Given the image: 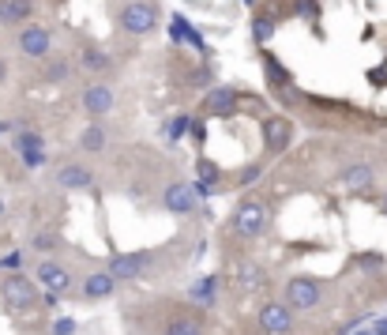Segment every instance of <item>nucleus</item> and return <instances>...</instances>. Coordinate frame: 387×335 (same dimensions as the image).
<instances>
[{
  "mask_svg": "<svg viewBox=\"0 0 387 335\" xmlns=\"http://www.w3.org/2000/svg\"><path fill=\"white\" fill-rule=\"evenodd\" d=\"M279 30V23H274V15H267V12H260L256 19H252V38L260 42V46H267L271 42V34Z\"/></svg>",
  "mask_w": 387,
  "mask_h": 335,
  "instance_id": "obj_22",
  "label": "nucleus"
},
{
  "mask_svg": "<svg viewBox=\"0 0 387 335\" xmlns=\"http://www.w3.org/2000/svg\"><path fill=\"white\" fill-rule=\"evenodd\" d=\"M0 301H4L8 312H27L38 305V286L27 275H8L0 283Z\"/></svg>",
  "mask_w": 387,
  "mask_h": 335,
  "instance_id": "obj_2",
  "label": "nucleus"
},
{
  "mask_svg": "<svg viewBox=\"0 0 387 335\" xmlns=\"http://www.w3.org/2000/svg\"><path fill=\"white\" fill-rule=\"evenodd\" d=\"M80 64L87 72H94V75H106L109 68H113V57H109L102 46H83L80 49Z\"/></svg>",
  "mask_w": 387,
  "mask_h": 335,
  "instance_id": "obj_18",
  "label": "nucleus"
},
{
  "mask_svg": "<svg viewBox=\"0 0 387 335\" xmlns=\"http://www.w3.org/2000/svg\"><path fill=\"white\" fill-rule=\"evenodd\" d=\"M113 290H117V275L109 272H94V275H87L83 279V298H91V301H102V298H113Z\"/></svg>",
  "mask_w": 387,
  "mask_h": 335,
  "instance_id": "obj_16",
  "label": "nucleus"
},
{
  "mask_svg": "<svg viewBox=\"0 0 387 335\" xmlns=\"http://www.w3.org/2000/svg\"><path fill=\"white\" fill-rule=\"evenodd\" d=\"M19 53L30 61H46L49 53H53V34H49V27H42V23H30L19 30Z\"/></svg>",
  "mask_w": 387,
  "mask_h": 335,
  "instance_id": "obj_6",
  "label": "nucleus"
},
{
  "mask_svg": "<svg viewBox=\"0 0 387 335\" xmlns=\"http://www.w3.org/2000/svg\"><path fill=\"white\" fill-rule=\"evenodd\" d=\"M30 245H34V253H53V248H57V234H53V230H42V234L30 237Z\"/></svg>",
  "mask_w": 387,
  "mask_h": 335,
  "instance_id": "obj_27",
  "label": "nucleus"
},
{
  "mask_svg": "<svg viewBox=\"0 0 387 335\" xmlns=\"http://www.w3.org/2000/svg\"><path fill=\"white\" fill-rule=\"evenodd\" d=\"M4 132H8V125H0V136H4Z\"/></svg>",
  "mask_w": 387,
  "mask_h": 335,
  "instance_id": "obj_33",
  "label": "nucleus"
},
{
  "mask_svg": "<svg viewBox=\"0 0 387 335\" xmlns=\"http://www.w3.org/2000/svg\"><path fill=\"white\" fill-rule=\"evenodd\" d=\"M80 147L87 151V155H102V151H106V128L98 121H91L83 128V136H80Z\"/></svg>",
  "mask_w": 387,
  "mask_h": 335,
  "instance_id": "obj_19",
  "label": "nucleus"
},
{
  "mask_svg": "<svg viewBox=\"0 0 387 335\" xmlns=\"http://www.w3.org/2000/svg\"><path fill=\"white\" fill-rule=\"evenodd\" d=\"M215 290H218V275H207L200 286H192V294H188V298H192L196 305H215Z\"/></svg>",
  "mask_w": 387,
  "mask_h": 335,
  "instance_id": "obj_24",
  "label": "nucleus"
},
{
  "mask_svg": "<svg viewBox=\"0 0 387 335\" xmlns=\"http://www.w3.org/2000/svg\"><path fill=\"white\" fill-rule=\"evenodd\" d=\"M196 174H200V185H207L211 192L222 189V166H215L211 158H200V162H196Z\"/></svg>",
  "mask_w": 387,
  "mask_h": 335,
  "instance_id": "obj_21",
  "label": "nucleus"
},
{
  "mask_svg": "<svg viewBox=\"0 0 387 335\" xmlns=\"http://www.w3.org/2000/svg\"><path fill=\"white\" fill-rule=\"evenodd\" d=\"M372 166H346V170H342V174H338V181H342V185H346V189H369L372 185Z\"/></svg>",
  "mask_w": 387,
  "mask_h": 335,
  "instance_id": "obj_20",
  "label": "nucleus"
},
{
  "mask_svg": "<svg viewBox=\"0 0 387 335\" xmlns=\"http://www.w3.org/2000/svg\"><path fill=\"white\" fill-rule=\"evenodd\" d=\"M260 174H263V166H260V162H252V166H245V174H241V185H252V181H260Z\"/></svg>",
  "mask_w": 387,
  "mask_h": 335,
  "instance_id": "obj_29",
  "label": "nucleus"
},
{
  "mask_svg": "<svg viewBox=\"0 0 387 335\" xmlns=\"http://www.w3.org/2000/svg\"><path fill=\"white\" fill-rule=\"evenodd\" d=\"M38 283L46 290H61V294H64V290L72 286V272L61 260H42L38 264Z\"/></svg>",
  "mask_w": 387,
  "mask_h": 335,
  "instance_id": "obj_13",
  "label": "nucleus"
},
{
  "mask_svg": "<svg viewBox=\"0 0 387 335\" xmlns=\"http://www.w3.org/2000/svg\"><path fill=\"white\" fill-rule=\"evenodd\" d=\"M53 335H75V320L72 317H57L53 320Z\"/></svg>",
  "mask_w": 387,
  "mask_h": 335,
  "instance_id": "obj_28",
  "label": "nucleus"
},
{
  "mask_svg": "<svg viewBox=\"0 0 387 335\" xmlns=\"http://www.w3.org/2000/svg\"><path fill=\"white\" fill-rule=\"evenodd\" d=\"M229 226H234V234H241V237L263 234V226H267V208H263V200L245 196V200L234 208V219H229Z\"/></svg>",
  "mask_w": 387,
  "mask_h": 335,
  "instance_id": "obj_4",
  "label": "nucleus"
},
{
  "mask_svg": "<svg viewBox=\"0 0 387 335\" xmlns=\"http://www.w3.org/2000/svg\"><path fill=\"white\" fill-rule=\"evenodd\" d=\"M376 335H387V320H380V328H376Z\"/></svg>",
  "mask_w": 387,
  "mask_h": 335,
  "instance_id": "obj_32",
  "label": "nucleus"
},
{
  "mask_svg": "<svg viewBox=\"0 0 387 335\" xmlns=\"http://www.w3.org/2000/svg\"><path fill=\"white\" fill-rule=\"evenodd\" d=\"M260 328L267 335H290L293 331V309L290 301H267V305L260 309Z\"/></svg>",
  "mask_w": 387,
  "mask_h": 335,
  "instance_id": "obj_7",
  "label": "nucleus"
},
{
  "mask_svg": "<svg viewBox=\"0 0 387 335\" xmlns=\"http://www.w3.org/2000/svg\"><path fill=\"white\" fill-rule=\"evenodd\" d=\"M263 72H267V87H271V94H279L282 102H293V99H297L290 72H286L282 64L271 57V53H263Z\"/></svg>",
  "mask_w": 387,
  "mask_h": 335,
  "instance_id": "obj_11",
  "label": "nucleus"
},
{
  "mask_svg": "<svg viewBox=\"0 0 387 335\" xmlns=\"http://www.w3.org/2000/svg\"><path fill=\"white\" fill-rule=\"evenodd\" d=\"M57 185H61V189H68V192H83V189H91V185H94V174H91L87 166H80V162H68V166H61Z\"/></svg>",
  "mask_w": 387,
  "mask_h": 335,
  "instance_id": "obj_15",
  "label": "nucleus"
},
{
  "mask_svg": "<svg viewBox=\"0 0 387 335\" xmlns=\"http://www.w3.org/2000/svg\"><path fill=\"white\" fill-rule=\"evenodd\" d=\"M293 139V125L286 121V117H263V147H267V155H279V151L290 147Z\"/></svg>",
  "mask_w": 387,
  "mask_h": 335,
  "instance_id": "obj_10",
  "label": "nucleus"
},
{
  "mask_svg": "<svg viewBox=\"0 0 387 335\" xmlns=\"http://www.w3.org/2000/svg\"><path fill=\"white\" fill-rule=\"evenodd\" d=\"M151 260L154 253H147V248H139V253H113L109 256V272L117 279H139L151 267Z\"/></svg>",
  "mask_w": 387,
  "mask_h": 335,
  "instance_id": "obj_9",
  "label": "nucleus"
},
{
  "mask_svg": "<svg viewBox=\"0 0 387 335\" xmlns=\"http://www.w3.org/2000/svg\"><path fill=\"white\" fill-rule=\"evenodd\" d=\"M83 110L94 117H106L109 110H113V87H109V83H91V87L83 91Z\"/></svg>",
  "mask_w": 387,
  "mask_h": 335,
  "instance_id": "obj_12",
  "label": "nucleus"
},
{
  "mask_svg": "<svg viewBox=\"0 0 387 335\" xmlns=\"http://www.w3.org/2000/svg\"><path fill=\"white\" fill-rule=\"evenodd\" d=\"M30 15H34V4H30V0H0V27L30 23Z\"/></svg>",
  "mask_w": 387,
  "mask_h": 335,
  "instance_id": "obj_17",
  "label": "nucleus"
},
{
  "mask_svg": "<svg viewBox=\"0 0 387 335\" xmlns=\"http://www.w3.org/2000/svg\"><path fill=\"white\" fill-rule=\"evenodd\" d=\"M165 335H203V324L196 317H173L165 324Z\"/></svg>",
  "mask_w": 387,
  "mask_h": 335,
  "instance_id": "obj_23",
  "label": "nucleus"
},
{
  "mask_svg": "<svg viewBox=\"0 0 387 335\" xmlns=\"http://www.w3.org/2000/svg\"><path fill=\"white\" fill-rule=\"evenodd\" d=\"M117 23H120V30H125V34L143 38V34H151V30L158 27V8H154L151 0H128V4L120 8Z\"/></svg>",
  "mask_w": 387,
  "mask_h": 335,
  "instance_id": "obj_1",
  "label": "nucleus"
},
{
  "mask_svg": "<svg viewBox=\"0 0 387 335\" xmlns=\"http://www.w3.org/2000/svg\"><path fill=\"white\" fill-rule=\"evenodd\" d=\"M8 80V64H4V57H0V83Z\"/></svg>",
  "mask_w": 387,
  "mask_h": 335,
  "instance_id": "obj_31",
  "label": "nucleus"
},
{
  "mask_svg": "<svg viewBox=\"0 0 387 335\" xmlns=\"http://www.w3.org/2000/svg\"><path fill=\"white\" fill-rule=\"evenodd\" d=\"M237 110H241V94L234 87L218 83V87L207 91V99H203V113L207 117H237Z\"/></svg>",
  "mask_w": 387,
  "mask_h": 335,
  "instance_id": "obj_8",
  "label": "nucleus"
},
{
  "mask_svg": "<svg viewBox=\"0 0 387 335\" xmlns=\"http://www.w3.org/2000/svg\"><path fill=\"white\" fill-rule=\"evenodd\" d=\"M286 301H290V309L308 312V309H316L319 301H324V286H319L316 279H308V275H297V279L286 283Z\"/></svg>",
  "mask_w": 387,
  "mask_h": 335,
  "instance_id": "obj_5",
  "label": "nucleus"
},
{
  "mask_svg": "<svg viewBox=\"0 0 387 335\" xmlns=\"http://www.w3.org/2000/svg\"><path fill=\"white\" fill-rule=\"evenodd\" d=\"M241 283H245L248 290H260V286H263V272H260V264H245V267H241Z\"/></svg>",
  "mask_w": 387,
  "mask_h": 335,
  "instance_id": "obj_26",
  "label": "nucleus"
},
{
  "mask_svg": "<svg viewBox=\"0 0 387 335\" xmlns=\"http://www.w3.org/2000/svg\"><path fill=\"white\" fill-rule=\"evenodd\" d=\"M72 75V64L68 61H49V68H46V83H64Z\"/></svg>",
  "mask_w": 387,
  "mask_h": 335,
  "instance_id": "obj_25",
  "label": "nucleus"
},
{
  "mask_svg": "<svg viewBox=\"0 0 387 335\" xmlns=\"http://www.w3.org/2000/svg\"><path fill=\"white\" fill-rule=\"evenodd\" d=\"M0 211H4V203H0Z\"/></svg>",
  "mask_w": 387,
  "mask_h": 335,
  "instance_id": "obj_35",
  "label": "nucleus"
},
{
  "mask_svg": "<svg viewBox=\"0 0 387 335\" xmlns=\"http://www.w3.org/2000/svg\"><path fill=\"white\" fill-rule=\"evenodd\" d=\"M162 208L170 215H196L203 208V192L196 189V181H173L162 192Z\"/></svg>",
  "mask_w": 387,
  "mask_h": 335,
  "instance_id": "obj_3",
  "label": "nucleus"
},
{
  "mask_svg": "<svg viewBox=\"0 0 387 335\" xmlns=\"http://www.w3.org/2000/svg\"><path fill=\"white\" fill-rule=\"evenodd\" d=\"M12 147L23 155V162L30 170H38L42 162H46V147H42V136L38 132H19L15 139H12Z\"/></svg>",
  "mask_w": 387,
  "mask_h": 335,
  "instance_id": "obj_14",
  "label": "nucleus"
},
{
  "mask_svg": "<svg viewBox=\"0 0 387 335\" xmlns=\"http://www.w3.org/2000/svg\"><path fill=\"white\" fill-rule=\"evenodd\" d=\"M192 136H196V144H203V139H207V128H203V121H192Z\"/></svg>",
  "mask_w": 387,
  "mask_h": 335,
  "instance_id": "obj_30",
  "label": "nucleus"
},
{
  "mask_svg": "<svg viewBox=\"0 0 387 335\" xmlns=\"http://www.w3.org/2000/svg\"><path fill=\"white\" fill-rule=\"evenodd\" d=\"M383 211H387V196H383Z\"/></svg>",
  "mask_w": 387,
  "mask_h": 335,
  "instance_id": "obj_34",
  "label": "nucleus"
}]
</instances>
